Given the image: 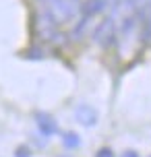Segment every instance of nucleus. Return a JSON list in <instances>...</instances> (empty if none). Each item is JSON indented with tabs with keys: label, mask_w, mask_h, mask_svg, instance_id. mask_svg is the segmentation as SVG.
Returning <instances> with one entry per match:
<instances>
[{
	"label": "nucleus",
	"mask_w": 151,
	"mask_h": 157,
	"mask_svg": "<svg viewBox=\"0 0 151 157\" xmlns=\"http://www.w3.org/2000/svg\"><path fill=\"white\" fill-rule=\"evenodd\" d=\"M44 10H48L58 25L75 21L81 13L79 0H44Z\"/></svg>",
	"instance_id": "f257e3e1"
},
{
	"label": "nucleus",
	"mask_w": 151,
	"mask_h": 157,
	"mask_svg": "<svg viewBox=\"0 0 151 157\" xmlns=\"http://www.w3.org/2000/svg\"><path fill=\"white\" fill-rule=\"evenodd\" d=\"M116 37H118V31H116V21L112 17L102 21L95 27V31H93V41L102 48H110L116 41Z\"/></svg>",
	"instance_id": "f03ea898"
},
{
	"label": "nucleus",
	"mask_w": 151,
	"mask_h": 157,
	"mask_svg": "<svg viewBox=\"0 0 151 157\" xmlns=\"http://www.w3.org/2000/svg\"><path fill=\"white\" fill-rule=\"evenodd\" d=\"M37 31H40V35L46 41H60L58 37H64L62 33L58 31V23L52 19V15H50L48 10H44V8H41L40 15H37Z\"/></svg>",
	"instance_id": "7ed1b4c3"
},
{
	"label": "nucleus",
	"mask_w": 151,
	"mask_h": 157,
	"mask_svg": "<svg viewBox=\"0 0 151 157\" xmlns=\"http://www.w3.org/2000/svg\"><path fill=\"white\" fill-rule=\"evenodd\" d=\"M35 124H37V128H40V132L44 134V136H52V134L58 132L56 120L50 116V114H46V112H37V114H35Z\"/></svg>",
	"instance_id": "20e7f679"
},
{
	"label": "nucleus",
	"mask_w": 151,
	"mask_h": 157,
	"mask_svg": "<svg viewBox=\"0 0 151 157\" xmlns=\"http://www.w3.org/2000/svg\"><path fill=\"white\" fill-rule=\"evenodd\" d=\"M112 6V0H85L81 2V13L85 17H95L102 15L103 10H108Z\"/></svg>",
	"instance_id": "39448f33"
},
{
	"label": "nucleus",
	"mask_w": 151,
	"mask_h": 157,
	"mask_svg": "<svg viewBox=\"0 0 151 157\" xmlns=\"http://www.w3.org/2000/svg\"><path fill=\"white\" fill-rule=\"evenodd\" d=\"M75 118H77V122L83 126H93L97 122V112L87 105V103H81L79 108L75 110Z\"/></svg>",
	"instance_id": "423d86ee"
},
{
	"label": "nucleus",
	"mask_w": 151,
	"mask_h": 157,
	"mask_svg": "<svg viewBox=\"0 0 151 157\" xmlns=\"http://www.w3.org/2000/svg\"><path fill=\"white\" fill-rule=\"evenodd\" d=\"M62 145L66 147V149H77V147L81 145L79 134H77V132H66L62 136Z\"/></svg>",
	"instance_id": "0eeeda50"
},
{
	"label": "nucleus",
	"mask_w": 151,
	"mask_h": 157,
	"mask_svg": "<svg viewBox=\"0 0 151 157\" xmlns=\"http://www.w3.org/2000/svg\"><path fill=\"white\" fill-rule=\"evenodd\" d=\"M95 157H114V153H112V149H108V147H103V149L97 151Z\"/></svg>",
	"instance_id": "6e6552de"
},
{
	"label": "nucleus",
	"mask_w": 151,
	"mask_h": 157,
	"mask_svg": "<svg viewBox=\"0 0 151 157\" xmlns=\"http://www.w3.org/2000/svg\"><path fill=\"white\" fill-rule=\"evenodd\" d=\"M15 155L17 157H29V149H27V147H17Z\"/></svg>",
	"instance_id": "1a4fd4ad"
},
{
	"label": "nucleus",
	"mask_w": 151,
	"mask_h": 157,
	"mask_svg": "<svg viewBox=\"0 0 151 157\" xmlns=\"http://www.w3.org/2000/svg\"><path fill=\"white\" fill-rule=\"evenodd\" d=\"M145 37H147V39L151 41V19L147 21V27H145Z\"/></svg>",
	"instance_id": "9d476101"
},
{
	"label": "nucleus",
	"mask_w": 151,
	"mask_h": 157,
	"mask_svg": "<svg viewBox=\"0 0 151 157\" xmlns=\"http://www.w3.org/2000/svg\"><path fill=\"white\" fill-rule=\"evenodd\" d=\"M122 157H139V155H137L135 151H126V153H124V155H122Z\"/></svg>",
	"instance_id": "9b49d317"
},
{
	"label": "nucleus",
	"mask_w": 151,
	"mask_h": 157,
	"mask_svg": "<svg viewBox=\"0 0 151 157\" xmlns=\"http://www.w3.org/2000/svg\"><path fill=\"white\" fill-rule=\"evenodd\" d=\"M62 157H71V155H62Z\"/></svg>",
	"instance_id": "f8f14e48"
}]
</instances>
